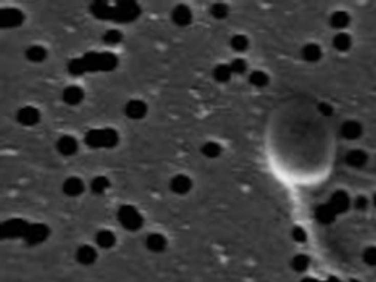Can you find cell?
<instances>
[{
    "label": "cell",
    "mask_w": 376,
    "mask_h": 282,
    "mask_svg": "<svg viewBox=\"0 0 376 282\" xmlns=\"http://www.w3.org/2000/svg\"><path fill=\"white\" fill-rule=\"evenodd\" d=\"M119 141V135L112 128L103 130H91L86 135V143L90 147L100 149V147H113Z\"/></svg>",
    "instance_id": "1"
},
{
    "label": "cell",
    "mask_w": 376,
    "mask_h": 282,
    "mask_svg": "<svg viewBox=\"0 0 376 282\" xmlns=\"http://www.w3.org/2000/svg\"><path fill=\"white\" fill-rule=\"evenodd\" d=\"M118 220L121 222V225L128 231H137L143 227V216L141 213L135 209V207L125 205V206L119 207L118 210Z\"/></svg>",
    "instance_id": "2"
},
{
    "label": "cell",
    "mask_w": 376,
    "mask_h": 282,
    "mask_svg": "<svg viewBox=\"0 0 376 282\" xmlns=\"http://www.w3.org/2000/svg\"><path fill=\"white\" fill-rule=\"evenodd\" d=\"M328 205L331 206V209L337 215H341V213H345L350 209V206H351V198H350V195H348L347 191L338 190V191H335L331 195Z\"/></svg>",
    "instance_id": "3"
},
{
    "label": "cell",
    "mask_w": 376,
    "mask_h": 282,
    "mask_svg": "<svg viewBox=\"0 0 376 282\" xmlns=\"http://www.w3.org/2000/svg\"><path fill=\"white\" fill-rule=\"evenodd\" d=\"M341 135H343L345 140H359L362 135H363V125L359 122V120L348 119L343 122L341 125Z\"/></svg>",
    "instance_id": "4"
},
{
    "label": "cell",
    "mask_w": 376,
    "mask_h": 282,
    "mask_svg": "<svg viewBox=\"0 0 376 282\" xmlns=\"http://www.w3.org/2000/svg\"><path fill=\"white\" fill-rule=\"evenodd\" d=\"M16 119L24 127H33L40 120V110L34 106H25V108L19 109Z\"/></svg>",
    "instance_id": "5"
},
{
    "label": "cell",
    "mask_w": 376,
    "mask_h": 282,
    "mask_svg": "<svg viewBox=\"0 0 376 282\" xmlns=\"http://www.w3.org/2000/svg\"><path fill=\"white\" fill-rule=\"evenodd\" d=\"M147 113V105L140 98H133L125 105V115L130 119H143Z\"/></svg>",
    "instance_id": "6"
},
{
    "label": "cell",
    "mask_w": 376,
    "mask_h": 282,
    "mask_svg": "<svg viewBox=\"0 0 376 282\" xmlns=\"http://www.w3.org/2000/svg\"><path fill=\"white\" fill-rule=\"evenodd\" d=\"M172 21L178 27H187L193 21V12L187 5H178L172 11Z\"/></svg>",
    "instance_id": "7"
},
{
    "label": "cell",
    "mask_w": 376,
    "mask_h": 282,
    "mask_svg": "<svg viewBox=\"0 0 376 282\" xmlns=\"http://www.w3.org/2000/svg\"><path fill=\"white\" fill-rule=\"evenodd\" d=\"M369 162V154L365 150H360V149H354L345 154V163L350 166V168H356V169H360V168H365Z\"/></svg>",
    "instance_id": "8"
},
{
    "label": "cell",
    "mask_w": 376,
    "mask_h": 282,
    "mask_svg": "<svg viewBox=\"0 0 376 282\" xmlns=\"http://www.w3.org/2000/svg\"><path fill=\"white\" fill-rule=\"evenodd\" d=\"M49 235V229L46 228L41 224H35V225H28V229L25 232V238L30 244H38L41 241H45Z\"/></svg>",
    "instance_id": "9"
},
{
    "label": "cell",
    "mask_w": 376,
    "mask_h": 282,
    "mask_svg": "<svg viewBox=\"0 0 376 282\" xmlns=\"http://www.w3.org/2000/svg\"><path fill=\"white\" fill-rule=\"evenodd\" d=\"M171 190L175 193V194H187L190 193V190L193 188V181L191 178L187 175H175L172 179H171Z\"/></svg>",
    "instance_id": "10"
},
{
    "label": "cell",
    "mask_w": 376,
    "mask_h": 282,
    "mask_svg": "<svg viewBox=\"0 0 376 282\" xmlns=\"http://www.w3.org/2000/svg\"><path fill=\"white\" fill-rule=\"evenodd\" d=\"M62 190L69 197H78V195L84 193L86 185H84L81 178H78V176H69V178L65 179V183L62 185Z\"/></svg>",
    "instance_id": "11"
},
{
    "label": "cell",
    "mask_w": 376,
    "mask_h": 282,
    "mask_svg": "<svg viewBox=\"0 0 376 282\" xmlns=\"http://www.w3.org/2000/svg\"><path fill=\"white\" fill-rule=\"evenodd\" d=\"M75 257H77L78 263H81L84 266H89V265H93L94 261L97 260V251L93 246L84 244V246L78 247Z\"/></svg>",
    "instance_id": "12"
},
{
    "label": "cell",
    "mask_w": 376,
    "mask_h": 282,
    "mask_svg": "<svg viewBox=\"0 0 376 282\" xmlns=\"http://www.w3.org/2000/svg\"><path fill=\"white\" fill-rule=\"evenodd\" d=\"M56 147H57V152L60 153V154H64V156H72L78 150V141L72 135H64V137H60L57 140Z\"/></svg>",
    "instance_id": "13"
},
{
    "label": "cell",
    "mask_w": 376,
    "mask_h": 282,
    "mask_svg": "<svg viewBox=\"0 0 376 282\" xmlns=\"http://www.w3.org/2000/svg\"><path fill=\"white\" fill-rule=\"evenodd\" d=\"M351 22V16L350 13L345 11H337L329 16V24L333 30H337L338 33H343L344 30L350 25Z\"/></svg>",
    "instance_id": "14"
},
{
    "label": "cell",
    "mask_w": 376,
    "mask_h": 282,
    "mask_svg": "<svg viewBox=\"0 0 376 282\" xmlns=\"http://www.w3.org/2000/svg\"><path fill=\"white\" fill-rule=\"evenodd\" d=\"M64 102L69 106H77L84 100V90L78 86H69L62 93Z\"/></svg>",
    "instance_id": "15"
},
{
    "label": "cell",
    "mask_w": 376,
    "mask_h": 282,
    "mask_svg": "<svg viewBox=\"0 0 376 282\" xmlns=\"http://www.w3.org/2000/svg\"><path fill=\"white\" fill-rule=\"evenodd\" d=\"M323 56V52H322L321 46L316 43H309L306 46H303L301 49V57L306 61V62H310V64H315V62H319Z\"/></svg>",
    "instance_id": "16"
},
{
    "label": "cell",
    "mask_w": 376,
    "mask_h": 282,
    "mask_svg": "<svg viewBox=\"0 0 376 282\" xmlns=\"http://www.w3.org/2000/svg\"><path fill=\"white\" fill-rule=\"evenodd\" d=\"M332 46H333V49L337 50V52H340V53H345V52H348L350 49H351V46H353V38H351V35L348 33H337L333 35V38H332Z\"/></svg>",
    "instance_id": "17"
},
{
    "label": "cell",
    "mask_w": 376,
    "mask_h": 282,
    "mask_svg": "<svg viewBox=\"0 0 376 282\" xmlns=\"http://www.w3.org/2000/svg\"><path fill=\"white\" fill-rule=\"evenodd\" d=\"M166 246H168V241L159 232L149 234L147 238H145V247L150 250V251H153V253H162L166 249Z\"/></svg>",
    "instance_id": "18"
},
{
    "label": "cell",
    "mask_w": 376,
    "mask_h": 282,
    "mask_svg": "<svg viewBox=\"0 0 376 282\" xmlns=\"http://www.w3.org/2000/svg\"><path fill=\"white\" fill-rule=\"evenodd\" d=\"M24 21L23 12L18 9H6L2 12V25L3 27H18Z\"/></svg>",
    "instance_id": "19"
},
{
    "label": "cell",
    "mask_w": 376,
    "mask_h": 282,
    "mask_svg": "<svg viewBox=\"0 0 376 282\" xmlns=\"http://www.w3.org/2000/svg\"><path fill=\"white\" fill-rule=\"evenodd\" d=\"M115 243H116V237L109 229H101L96 235V244L100 249H111L115 246Z\"/></svg>",
    "instance_id": "20"
},
{
    "label": "cell",
    "mask_w": 376,
    "mask_h": 282,
    "mask_svg": "<svg viewBox=\"0 0 376 282\" xmlns=\"http://www.w3.org/2000/svg\"><path fill=\"white\" fill-rule=\"evenodd\" d=\"M25 56L30 62H34V64H40L43 62L46 57H47V52L43 46H31L28 47V50L25 52Z\"/></svg>",
    "instance_id": "21"
},
{
    "label": "cell",
    "mask_w": 376,
    "mask_h": 282,
    "mask_svg": "<svg viewBox=\"0 0 376 282\" xmlns=\"http://www.w3.org/2000/svg\"><path fill=\"white\" fill-rule=\"evenodd\" d=\"M234 72L233 69H231V66L229 65H218L215 69H213V78L218 81V83H228L231 78H233Z\"/></svg>",
    "instance_id": "22"
},
{
    "label": "cell",
    "mask_w": 376,
    "mask_h": 282,
    "mask_svg": "<svg viewBox=\"0 0 376 282\" xmlns=\"http://www.w3.org/2000/svg\"><path fill=\"white\" fill-rule=\"evenodd\" d=\"M316 217L322 224H331L332 220L337 217V213L332 210L329 205H322L316 209Z\"/></svg>",
    "instance_id": "23"
},
{
    "label": "cell",
    "mask_w": 376,
    "mask_h": 282,
    "mask_svg": "<svg viewBox=\"0 0 376 282\" xmlns=\"http://www.w3.org/2000/svg\"><path fill=\"white\" fill-rule=\"evenodd\" d=\"M201 153H203V156H206V157H209V159H215V157L221 156L222 153L221 144L216 143V141H207V143L203 144Z\"/></svg>",
    "instance_id": "24"
},
{
    "label": "cell",
    "mask_w": 376,
    "mask_h": 282,
    "mask_svg": "<svg viewBox=\"0 0 376 282\" xmlns=\"http://www.w3.org/2000/svg\"><path fill=\"white\" fill-rule=\"evenodd\" d=\"M248 81H250L252 86H255L257 88L266 87L269 84V75L266 74L265 71H253L248 76Z\"/></svg>",
    "instance_id": "25"
},
{
    "label": "cell",
    "mask_w": 376,
    "mask_h": 282,
    "mask_svg": "<svg viewBox=\"0 0 376 282\" xmlns=\"http://www.w3.org/2000/svg\"><path fill=\"white\" fill-rule=\"evenodd\" d=\"M248 46H250V42H248V38L244 34H237L231 38V47H233L234 52L243 53L248 49Z\"/></svg>",
    "instance_id": "26"
},
{
    "label": "cell",
    "mask_w": 376,
    "mask_h": 282,
    "mask_svg": "<svg viewBox=\"0 0 376 282\" xmlns=\"http://www.w3.org/2000/svg\"><path fill=\"white\" fill-rule=\"evenodd\" d=\"M109 188V179L106 176H96L91 181V191L94 194H103Z\"/></svg>",
    "instance_id": "27"
},
{
    "label": "cell",
    "mask_w": 376,
    "mask_h": 282,
    "mask_svg": "<svg viewBox=\"0 0 376 282\" xmlns=\"http://www.w3.org/2000/svg\"><path fill=\"white\" fill-rule=\"evenodd\" d=\"M291 266L296 272H304L310 266V259L306 254H297L296 257H293Z\"/></svg>",
    "instance_id": "28"
},
{
    "label": "cell",
    "mask_w": 376,
    "mask_h": 282,
    "mask_svg": "<svg viewBox=\"0 0 376 282\" xmlns=\"http://www.w3.org/2000/svg\"><path fill=\"white\" fill-rule=\"evenodd\" d=\"M362 259L367 266L370 268H376V246H369L363 250L362 253Z\"/></svg>",
    "instance_id": "29"
},
{
    "label": "cell",
    "mask_w": 376,
    "mask_h": 282,
    "mask_svg": "<svg viewBox=\"0 0 376 282\" xmlns=\"http://www.w3.org/2000/svg\"><path fill=\"white\" fill-rule=\"evenodd\" d=\"M228 13H229L228 6L223 5V3H215V5L211 8V15L212 16H215L216 19H223V18H226Z\"/></svg>",
    "instance_id": "30"
},
{
    "label": "cell",
    "mask_w": 376,
    "mask_h": 282,
    "mask_svg": "<svg viewBox=\"0 0 376 282\" xmlns=\"http://www.w3.org/2000/svg\"><path fill=\"white\" fill-rule=\"evenodd\" d=\"M231 66V69H233L234 74H238V75H241L244 74L245 71H247V62L244 61L243 57H237V59H234L233 62L229 64Z\"/></svg>",
    "instance_id": "31"
},
{
    "label": "cell",
    "mask_w": 376,
    "mask_h": 282,
    "mask_svg": "<svg viewBox=\"0 0 376 282\" xmlns=\"http://www.w3.org/2000/svg\"><path fill=\"white\" fill-rule=\"evenodd\" d=\"M103 40H105V43L108 44H116L122 40V34L118 30H109L108 33L105 34Z\"/></svg>",
    "instance_id": "32"
},
{
    "label": "cell",
    "mask_w": 376,
    "mask_h": 282,
    "mask_svg": "<svg viewBox=\"0 0 376 282\" xmlns=\"http://www.w3.org/2000/svg\"><path fill=\"white\" fill-rule=\"evenodd\" d=\"M370 202H372V200H369L366 195H359V197L354 200V206H356L357 210L365 212V210H367V207L370 206Z\"/></svg>",
    "instance_id": "33"
},
{
    "label": "cell",
    "mask_w": 376,
    "mask_h": 282,
    "mask_svg": "<svg viewBox=\"0 0 376 282\" xmlns=\"http://www.w3.org/2000/svg\"><path fill=\"white\" fill-rule=\"evenodd\" d=\"M293 238L296 239V241H306V232L300 228V227H297V228H294V231H293Z\"/></svg>",
    "instance_id": "34"
},
{
    "label": "cell",
    "mask_w": 376,
    "mask_h": 282,
    "mask_svg": "<svg viewBox=\"0 0 376 282\" xmlns=\"http://www.w3.org/2000/svg\"><path fill=\"white\" fill-rule=\"evenodd\" d=\"M319 110H321L325 116H329V115L332 113V108L329 106V105H326V103H322L321 106H319Z\"/></svg>",
    "instance_id": "35"
},
{
    "label": "cell",
    "mask_w": 376,
    "mask_h": 282,
    "mask_svg": "<svg viewBox=\"0 0 376 282\" xmlns=\"http://www.w3.org/2000/svg\"><path fill=\"white\" fill-rule=\"evenodd\" d=\"M372 205L376 207V193L373 195H372Z\"/></svg>",
    "instance_id": "36"
},
{
    "label": "cell",
    "mask_w": 376,
    "mask_h": 282,
    "mask_svg": "<svg viewBox=\"0 0 376 282\" xmlns=\"http://www.w3.org/2000/svg\"><path fill=\"white\" fill-rule=\"evenodd\" d=\"M301 282H318V281H313V279H304V281Z\"/></svg>",
    "instance_id": "37"
}]
</instances>
